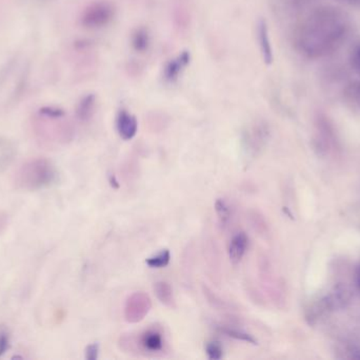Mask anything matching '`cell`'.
<instances>
[{
    "instance_id": "cell-25",
    "label": "cell",
    "mask_w": 360,
    "mask_h": 360,
    "mask_svg": "<svg viewBox=\"0 0 360 360\" xmlns=\"http://www.w3.org/2000/svg\"><path fill=\"white\" fill-rule=\"evenodd\" d=\"M99 356L98 344L89 345L86 348V359L88 360H96Z\"/></svg>"
},
{
    "instance_id": "cell-20",
    "label": "cell",
    "mask_w": 360,
    "mask_h": 360,
    "mask_svg": "<svg viewBox=\"0 0 360 360\" xmlns=\"http://www.w3.org/2000/svg\"><path fill=\"white\" fill-rule=\"evenodd\" d=\"M248 220H249L250 226L253 228L255 232L264 235L266 232V225L264 224L262 216H260L257 211H250L248 213Z\"/></svg>"
},
{
    "instance_id": "cell-14",
    "label": "cell",
    "mask_w": 360,
    "mask_h": 360,
    "mask_svg": "<svg viewBox=\"0 0 360 360\" xmlns=\"http://www.w3.org/2000/svg\"><path fill=\"white\" fill-rule=\"evenodd\" d=\"M97 97L96 95L90 93V94L84 95L76 107V118L80 122H88L91 120L95 112L96 107Z\"/></svg>"
},
{
    "instance_id": "cell-6",
    "label": "cell",
    "mask_w": 360,
    "mask_h": 360,
    "mask_svg": "<svg viewBox=\"0 0 360 360\" xmlns=\"http://www.w3.org/2000/svg\"><path fill=\"white\" fill-rule=\"evenodd\" d=\"M152 309V300L148 294L137 292L127 299L124 306V319L129 323H141L149 314Z\"/></svg>"
},
{
    "instance_id": "cell-16",
    "label": "cell",
    "mask_w": 360,
    "mask_h": 360,
    "mask_svg": "<svg viewBox=\"0 0 360 360\" xmlns=\"http://www.w3.org/2000/svg\"><path fill=\"white\" fill-rule=\"evenodd\" d=\"M202 293L203 296H205V299H207V304L212 306V308L215 309L217 311H231L233 309V306L231 304H229L226 300L222 299L219 296L216 295L213 291H212L210 287H205V285H202Z\"/></svg>"
},
{
    "instance_id": "cell-27",
    "label": "cell",
    "mask_w": 360,
    "mask_h": 360,
    "mask_svg": "<svg viewBox=\"0 0 360 360\" xmlns=\"http://www.w3.org/2000/svg\"><path fill=\"white\" fill-rule=\"evenodd\" d=\"M109 182L110 184H111L112 187L116 188V190H117V188H120V183H118L117 179H116L115 175H110Z\"/></svg>"
},
{
    "instance_id": "cell-12",
    "label": "cell",
    "mask_w": 360,
    "mask_h": 360,
    "mask_svg": "<svg viewBox=\"0 0 360 360\" xmlns=\"http://www.w3.org/2000/svg\"><path fill=\"white\" fill-rule=\"evenodd\" d=\"M131 48L134 52L145 54L151 46V35L145 27H139L132 32L130 38Z\"/></svg>"
},
{
    "instance_id": "cell-15",
    "label": "cell",
    "mask_w": 360,
    "mask_h": 360,
    "mask_svg": "<svg viewBox=\"0 0 360 360\" xmlns=\"http://www.w3.org/2000/svg\"><path fill=\"white\" fill-rule=\"evenodd\" d=\"M216 328L220 333L224 334V335L233 338V340L247 342V344L254 345V346L257 345V340H255V337L251 334L243 331V330L234 329V328H231L230 325H217Z\"/></svg>"
},
{
    "instance_id": "cell-7",
    "label": "cell",
    "mask_w": 360,
    "mask_h": 360,
    "mask_svg": "<svg viewBox=\"0 0 360 360\" xmlns=\"http://www.w3.org/2000/svg\"><path fill=\"white\" fill-rule=\"evenodd\" d=\"M191 58H192V56H191L190 51L184 50L181 51L176 56L173 57L172 59H170L165 66L164 72H162L165 82H168V84L177 82L186 68L190 65Z\"/></svg>"
},
{
    "instance_id": "cell-23",
    "label": "cell",
    "mask_w": 360,
    "mask_h": 360,
    "mask_svg": "<svg viewBox=\"0 0 360 360\" xmlns=\"http://www.w3.org/2000/svg\"><path fill=\"white\" fill-rule=\"evenodd\" d=\"M350 65L351 68L360 75V42L351 51Z\"/></svg>"
},
{
    "instance_id": "cell-8",
    "label": "cell",
    "mask_w": 360,
    "mask_h": 360,
    "mask_svg": "<svg viewBox=\"0 0 360 360\" xmlns=\"http://www.w3.org/2000/svg\"><path fill=\"white\" fill-rule=\"evenodd\" d=\"M116 130L124 141H130L139 132V120L134 114L126 109H120L116 114Z\"/></svg>"
},
{
    "instance_id": "cell-4",
    "label": "cell",
    "mask_w": 360,
    "mask_h": 360,
    "mask_svg": "<svg viewBox=\"0 0 360 360\" xmlns=\"http://www.w3.org/2000/svg\"><path fill=\"white\" fill-rule=\"evenodd\" d=\"M116 8L107 0H97L89 4L80 16V25L88 30H99L113 23Z\"/></svg>"
},
{
    "instance_id": "cell-22",
    "label": "cell",
    "mask_w": 360,
    "mask_h": 360,
    "mask_svg": "<svg viewBox=\"0 0 360 360\" xmlns=\"http://www.w3.org/2000/svg\"><path fill=\"white\" fill-rule=\"evenodd\" d=\"M11 347V335L4 325H0V357L4 356Z\"/></svg>"
},
{
    "instance_id": "cell-10",
    "label": "cell",
    "mask_w": 360,
    "mask_h": 360,
    "mask_svg": "<svg viewBox=\"0 0 360 360\" xmlns=\"http://www.w3.org/2000/svg\"><path fill=\"white\" fill-rule=\"evenodd\" d=\"M205 262L207 263V268H209L210 277L212 280L219 283L220 279V257L218 253V247L216 245L215 240L209 239L205 242Z\"/></svg>"
},
{
    "instance_id": "cell-21",
    "label": "cell",
    "mask_w": 360,
    "mask_h": 360,
    "mask_svg": "<svg viewBox=\"0 0 360 360\" xmlns=\"http://www.w3.org/2000/svg\"><path fill=\"white\" fill-rule=\"evenodd\" d=\"M205 349L209 359L219 360L224 357V349L218 342H207Z\"/></svg>"
},
{
    "instance_id": "cell-13",
    "label": "cell",
    "mask_w": 360,
    "mask_h": 360,
    "mask_svg": "<svg viewBox=\"0 0 360 360\" xmlns=\"http://www.w3.org/2000/svg\"><path fill=\"white\" fill-rule=\"evenodd\" d=\"M154 293L165 306L171 310L176 309V299L170 283L167 281H158L154 285Z\"/></svg>"
},
{
    "instance_id": "cell-28",
    "label": "cell",
    "mask_w": 360,
    "mask_h": 360,
    "mask_svg": "<svg viewBox=\"0 0 360 360\" xmlns=\"http://www.w3.org/2000/svg\"><path fill=\"white\" fill-rule=\"evenodd\" d=\"M355 281H356L357 287L360 290V264L357 266L356 272H355Z\"/></svg>"
},
{
    "instance_id": "cell-26",
    "label": "cell",
    "mask_w": 360,
    "mask_h": 360,
    "mask_svg": "<svg viewBox=\"0 0 360 360\" xmlns=\"http://www.w3.org/2000/svg\"><path fill=\"white\" fill-rule=\"evenodd\" d=\"M338 1L347 4V6H360V0H338Z\"/></svg>"
},
{
    "instance_id": "cell-19",
    "label": "cell",
    "mask_w": 360,
    "mask_h": 360,
    "mask_svg": "<svg viewBox=\"0 0 360 360\" xmlns=\"http://www.w3.org/2000/svg\"><path fill=\"white\" fill-rule=\"evenodd\" d=\"M171 260V254L169 249H162L155 256L148 258L146 263L151 268H164L169 266Z\"/></svg>"
},
{
    "instance_id": "cell-17",
    "label": "cell",
    "mask_w": 360,
    "mask_h": 360,
    "mask_svg": "<svg viewBox=\"0 0 360 360\" xmlns=\"http://www.w3.org/2000/svg\"><path fill=\"white\" fill-rule=\"evenodd\" d=\"M220 226L226 228L232 219V207L224 199H217L214 205Z\"/></svg>"
},
{
    "instance_id": "cell-5",
    "label": "cell",
    "mask_w": 360,
    "mask_h": 360,
    "mask_svg": "<svg viewBox=\"0 0 360 360\" xmlns=\"http://www.w3.org/2000/svg\"><path fill=\"white\" fill-rule=\"evenodd\" d=\"M270 129L266 122H256L243 133V145L248 154L257 156L268 142Z\"/></svg>"
},
{
    "instance_id": "cell-11",
    "label": "cell",
    "mask_w": 360,
    "mask_h": 360,
    "mask_svg": "<svg viewBox=\"0 0 360 360\" xmlns=\"http://www.w3.org/2000/svg\"><path fill=\"white\" fill-rule=\"evenodd\" d=\"M249 247V237L245 232H237L229 243L228 255L233 266H238L243 261Z\"/></svg>"
},
{
    "instance_id": "cell-1",
    "label": "cell",
    "mask_w": 360,
    "mask_h": 360,
    "mask_svg": "<svg viewBox=\"0 0 360 360\" xmlns=\"http://www.w3.org/2000/svg\"><path fill=\"white\" fill-rule=\"evenodd\" d=\"M350 17L336 6H321L300 23L294 33L296 50L308 58H321L338 50L350 31Z\"/></svg>"
},
{
    "instance_id": "cell-3",
    "label": "cell",
    "mask_w": 360,
    "mask_h": 360,
    "mask_svg": "<svg viewBox=\"0 0 360 360\" xmlns=\"http://www.w3.org/2000/svg\"><path fill=\"white\" fill-rule=\"evenodd\" d=\"M120 349L124 352L143 353L146 355L164 354L167 349L166 336L162 329L151 327L135 336L133 334L120 338Z\"/></svg>"
},
{
    "instance_id": "cell-24",
    "label": "cell",
    "mask_w": 360,
    "mask_h": 360,
    "mask_svg": "<svg viewBox=\"0 0 360 360\" xmlns=\"http://www.w3.org/2000/svg\"><path fill=\"white\" fill-rule=\"evenodd\" d=\"M39 113L41 114L42 116L55 120V118H63L65 112L63 111V109H59V108L44 107L39 110Z\"/></svg>"
},
{
    "instance_id": "cell-18",
    "label": "cell",
    "mask_w": 360,
    "mask_h": 360,
    "mask_svg": "<svg viewBox=\"0 0 360 360\" xmlns=\"http://www.w3.org/2000/svg\"><path fill=\"white\" fill-rule=\"evenodd\" d=\"M344 97L347 103L350 104L355 109L360 110V80L347 85Z\"/></svg>"
},
{
    "instance_id": "cell-9",
    "label": "cell",
    "mask_w": 360,
    "mask_h": 360,
    "mask_svg": "<svg viewBox=\"0 0 360 360\" xmlns=\"http://www.w3.org/2000/svg\"><path fill=\"white\" fill-rule=\"evenodd\" d=\"M257 40L262 61L266 65H272L274 61V50L271 42L268 23L264 19H259L257 23Z\"/></svg>"
},
{
    "instance_id": "cell-2",
    "label": "cell",
    "mask_w": 360,
    "mask_h": 360,
    "mask_svg": "<svg viewBox=\"0 0 360 360\" xmlns=\"http://www.w3.org/2000/svg\"><path fill=\"white\" fill-rule=\"evenodd\" d=\"M56 179L53 163L46 158H35L21 165L15 173L14 184L18 190L36 192L50 187Z\"/></svg>"
},
{
    "instance_id": "cell-29",
    "label": "cell",
    "mask_w": 360,
    "mask_h": 360,
    "mask_svg": "<svg viewBox=\"0 0 360 360\" xmlns=\"http://www.w3.org/2000/svg\"><path fill=\"white\" fill-rule=\"evenodd\" d=\"M6 224V216L0 215V232L4 230V226Z\"/></svg>"
}]
</instances>
